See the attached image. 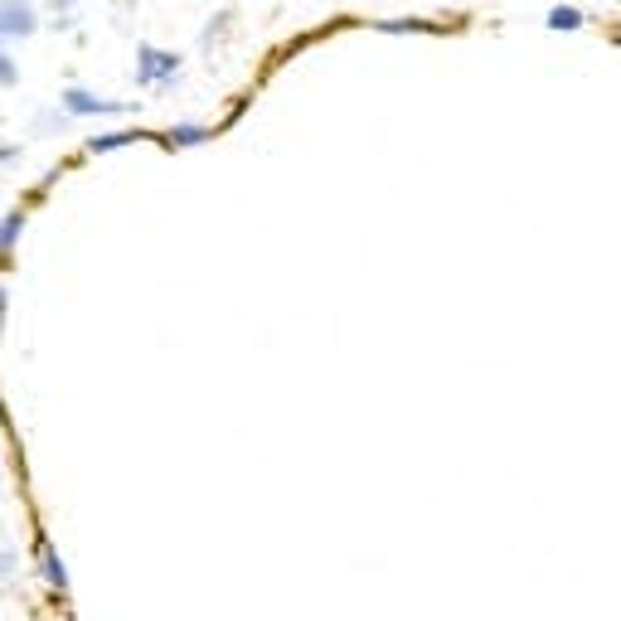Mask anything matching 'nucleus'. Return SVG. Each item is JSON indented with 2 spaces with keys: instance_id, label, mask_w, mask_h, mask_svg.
I'll return each mask as SVG.
<instances>
[{
  "instance_id": "1",
  "label": "nucleus",
  "mask_w": 621,
  "mask_h": 621,
  "mask_svg": "<svg viewBox=\"0 0 621 621\" xmlns=\"http://www.w3.org/2000/svg\"><path fill=\"white\" fill-rule=\"evenodd\" d=\"M180 68H185V59L175 54V49L141 45V49H137V74H131V83H137V88L170 92L175 83H180Z\"/></svg>"
},
{
  "instance_id": "2",
  "label": "nucleus",
  "mask_w": 621,
  "mask_h": 621,
  "mask_svg": "<svg viewBox=\"0 0 621 621\" xmlns=\"http://www.w3.org/2000/svg\"><path fill=\"white\" fill-rule=\"evenodd\" d=\"M64 112H68V117H127L131 102L102 98V92H92V88H83V83H74V88H64Z\"/></svg>"
},
{
  "instance_id": "3",
  "label": "nucleus",
  "mask_w": 621,
  "mask_h": 621,
  "mask_svg": "<svg viewBox=\"0 0 621 621\" xmlns=\"http://www.w3.org/2000/svg\"><path fill=\"white\" fill-rule=\"evenodd\" d=\"M35 35H39L35 0H0V45H10V39H35Z\"/></svg>"
},
{
  "instance_id": "4",
  "label": "nucleus",
  "mask_w": 621,
  "mask_h": 621,
  "mask_svg": "<svg viewBox=\"0 0 621 621\" xmlns=\"http://www.w3.org/2000/svg\"><path fill=\"white\" fill-rule=\"evenodd\" d=\"M155 141H161L165 151H190V147H204V141H214V127H204V122H175V127L155 131Z\"/></svg>"
},
{
  "instance_id": "5",
  "label": "nucleus",
  "mask_w": 621,
  "mask_h": 621,
  "mask_svg": "<svg viewBox=\"0 0 621 621\" xmlns=\"http://www.w3.org/2000/svg\"><path fill=\"white\" fill-rule=\"evenodd\" d=\"M35 554H39V568H45V583L64 597L68 593V568H64V558H59V548L49 544L45 530H35Z\"/></svg>"
},
{
  "instance_id": "6",
  "label": "nucleus",
  "mask_w": 621,
  "mask_h": 621,
  "mask_svg": "<svg viewBox=\"0 0 621 621\" xmlns=\"http://www.w3.org/2000/svg\"><path fill=\"white\" fill-rule=\"evenodd\" d=\"M137 141H155V131H141V127L98 131V137H88V155H107V151H122V147H137Z\"/></svg>"
},
{
  "instance_id": "7",
  "label": "nucleus",
  "mask_w": 621,
  "mask_h": 621,
  "mask_svg": "<svg viewBox=\"0 0 621 621\" xmlns=\"http://www.w3.org/2000/svg\"><path fill=\"white\" fill-rule=\"evenodd\" d=\"M379 35H432V29H452L438 25V20H422V15H398V20H375Z\"/></svg>"
},
{
  "instance_id": "8",
  "label": "nucleus",
  "mask_w": 621,
  "mask_h": 621,
  "mask_svg": "<svg viewBox=\"0 0 621 621\" xmlns=\"http://www.w3.org/2000/svg\"><path fill=\"white\" fill-rule=\"evenodd\" d=\"M25 224H29L25 210H10L5 219H0V263L15 253V243H20V233H25Z\"/></svg>"
},
{
  "instance_id": "9",
  "label": "nucleus",
  "mask_w": 621,
  "mask_h": 621,
  "mask_svg": "<svg viewBox=\"0 0 621 621\" xmlns=\"http://www.w3.org/2000/svg\"><path fill=\"white\" fill-rule=\"evenodd\" d=\"M548 29H558V35H573V29H583L587 25V15L578 5H554L548 10V20H544Z\"/></svg>"
},
{
  "instance_id": "10",
  "label": "nucleus",
  "mask_w": 621,
  "mask_h": 621,
  "mask_svg": "<svg viewBox=\"0 0 621 621\" xmlns=\"http://www.w3.org/2000/svg\"><path fill=\"white\" fill-rule=\"evenodd\" d=\"M20 83V64L10 59V49H0V88H15Z\"/></svg>"
},
{
  "instance_id": "11",
  "label": "nucleus",
  "mask_w": 621,
  "mask_h": 621,
  "mask_svg": "<svg viewBox=\"0 0 621 621\" xmlns=\"http://www.w3.org/2000/svg\"><path fill=\"white\" fill-rule=\"evenodd\" d=\"M39 117H45V122H35V131H45V137H49V131L68 127V112H39Z\"/></svg>"
},
{
  "instance_id": "12",
  "label": "nucleus",
  "mask_w": 621,
  "mask_h": 621,
  "mask_svg": "<svg viewBox=\"0 0 621 621\" xmlns=\"http://www.w3.org/2000/svg\"><path fill=\"white\" fill-rule=\"evenodd\" d=\"M45 5L54 10V15H74V10H78V0H45Z\"/></svg>"
},
{
  "instance_id": "13",
  "label": "nucleus",
  "mask_w": 621,
  "mask_h": 621,
  "mask_svg": "<svg viewBox=\"0 0 621 621\" xmlns=\"http://www.w3.org/2000/svg\"><path fill=\"white\" fill-rule=\"evenodd\" d=\"M612 45H617V49H621V29H612Z\"/></svg>"
},
{
  "instance_id": "14",
  "label": "nucleus",
  "mask_w": 621,
  "mask_h": 621,
  "mask_svg": "<svg viewBox=\"0 0 621 621\" xmlns=\"http://www.w3.org/2000/svg\"><path fill=\"white\" fill-rule=\"evenodd\" d=\"M452 5H471V0H452Z\"/></svg>"
}]
</instances>
